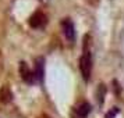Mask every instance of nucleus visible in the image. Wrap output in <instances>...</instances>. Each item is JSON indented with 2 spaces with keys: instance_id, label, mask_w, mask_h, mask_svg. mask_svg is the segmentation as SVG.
<instances>
[{
  "instance_id": "1",
  "label": "nucleus",
  "mask_w": 124,
  "mask_h": 118,
  "mask_svg": "<svg viewBox=\"0 0 124 118\" xmlns=\"http://www.w3.org/2000/svg\"><path fill=\"white\" fill-rule=\"evenodd\" d=\"M92 54L91 50L84 46V51H82V56L79 57V71L82 75V79L85 82H88L91 79V72H92Z\"/></svg>"
},
{
  "instance_id": "2",
  "label": "nucleus",
  "mask_w": 124,
  "mask_h": 118,
  "mask_svg": "<svg viewBox=\"0 0 124 118\" xmlns=\"http://www.w3.org/2000/svg\"><path fill=\"white\" fill-rule=\"evenodd\" d=\"M62 31H63L64 38L70 43H73L74 40H75V27H74V22L70 18H64L62 21Z\"/></svg>"
},
{
  "instance_id": "3",
  "label": "nucleus",
  "mask_w": 124,
  "mask_h": 118,
  "mask_svg": "<svg viewBox=\"0 0 124 118\" xmlns=\"http://www.w3.org/2000/svg\"><path fill=\"white\" fill-rule=\"evenodd\" d=\"M20 76H21L27 83H34L35 81H36L35 74H32V71L29 69L28 64H27L25 61L20 62Z\"/></svg>"
},
{
  "instance_id": "4",
  "label": "nucleus",
  "mask_w": 124,
  "mask_h": 118,
  "mask_svg": "<svg viewBox=\"0 0 124 118\" xmlns=\"http://www.w3.org/2000/svg\"><path fill=\"white\" fill-rule=\"evenodd\" d=\"M29 25L32 28L38 29V28H42L46 25V15L40 11H36L35 14H32V17L29 18Z\"/></svg>"
},
{
  "instance_id": "5",
  "label": "nucleus",
  "mask_w": 124,
  "mask_h": 118,
  "mask_svg": "<svg viewBox=\"0 0 124 118\" xmlns=\"http://www.w3.org/2000/svg\"><path fill=\"white\" fill-rule=\"evenodd\" d=\"M35 76L38 82L43 81V75H45V58L43 57H38L35 60Z\"/></svg>"
},
{
  "instance_id": "6",
  "label": "nucleus",
  "mask_w": 124,
  "mask_h": 118,
  "mask_svg": "<svg viewBox=\"0 0 124 118\" xmlns=\"http://www.w3.org/2000/svg\"><path fill=\"white\" fill-rule=\"evenodd\" d=\"M92 111V106H91L88 101H84L81 103L78 107H77V117L78 118H86Z\"/></svg>"
},
{
  "instance_id": "7",
  "label": "nucleus",
  "mask_w": 124,
  "mask_h": 118,
  "mask_svg": "<svg viewBox=\"0 0 124 118\" xmlns=\"http://www.w3.org/2000/svg\"><path fill=\"white\" fill-rule=\"evenodd\" d=\"M13 100V93L11 90L8 89L7 86H3L1 89H0V101H3V103H8V101Z\"/></svg>"
},
{
  "instance_id": "8",
  "label": "nucleus",
  "mask_w": 124,
  "mask_h": 118,
  "mask_svg": "<svg viewBox=\"0 0 124 118\" xmlns=\"http://www.w3.org/2000/svg\"><path fill=\"white\" fill-rule=\"evenodd\" d=\"M105 96H106V86L103 83L99 85V88L96 90V99H98V103H99V106L103 104V101H105Z\"/></svg>"
},
{
  "instance_id": "9",
  "label": "nucleus",
  "mask_w": 124,
  "mask_h": 118,
  "mask_svg": "<svg viewBox=\"0 0 124 118\" xmlns=\"http://www.w3.org/2000/svg\"><path fill=\"white\" fill-rule=\"evenodd\" d=\"M117 114V108H113L112 110V112H107V115H106V118H113L114 115Z\"/></svg>"
}]
</instances>
